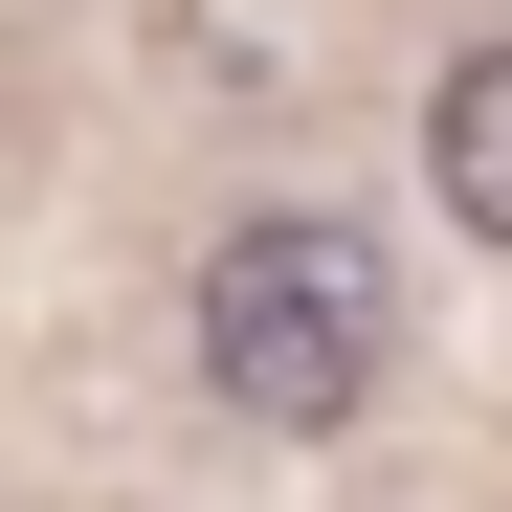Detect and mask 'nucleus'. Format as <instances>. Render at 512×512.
Here are the masks:
<instances>
[{
	"instance_id": "f257e3e1",
	"label": "nucleus",
	"mask_w": 512,
	"mask_h": 512,
	"mask_svg": "<svg viewBox=\"0 0 512 512\" xmlns=\"http://www.w3.org/2000/svg\"><path fill=\"white\" fill-rule=\"evenodd\" d=\"M379 357H401V312H379V245L357 223H223V268H201V379L245 401V423H357L379 401Z\"/></svg>"
},
{
	"instance_id": "f03ea898",
	"label": "nucleus",
	"mask_w": 512,
	"mask_h": 512,
	"mask_svg": "<svg viewBox=\"0 0 512 512\" xmlns=\"http://www.w3.org/2000/svg\"><path fill=\"white\" fill-rule=\"evenodd\" d=\"M423 179H446L468 245H512V45H468L446 90H423Z\"/></svg>"
}]
</instances>
